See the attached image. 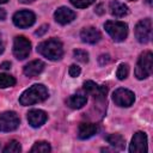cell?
<instances>
[{"instance_id": "11", "label": "cell", "mask_w": 153, "mask_h": 153, "mask_svg": "<svg viewBox=\"0 0 153 153\" xmlns=\"http://www.w3.org/2000/svg\"><path fill=\"white\" fill-rule=\"evenodd\" d=\"M84 90L96 99H104L108 94V87L104 85H97L96 82L87 80L84 82Z\"/></svg>"}, {"instance_id": "23", "label": "cell", "mask_w": 153, "mask_h": 153, "mask_svg": "<svg viewBox=\"0 0 153 153\" xmlns=\"http://www.w3.org/2000/svg\"><path fill=\"white\" fill-rule=\"evenodd\" d=\"M128 74H129V67H128V65H127V63L120 65L118 68H117V72H116L117 78H118L120 80H124V79L128 76Z\"/></svg>"}, {"instance_id": "2", "label": "cell", "mask_w": 153, "mask_h": 153, "mask_svg": "<svg viewBox=\"0 0 153 153\" xmlns=\"http://www.w3.org/2000/svg\"><path fill=\"white\" fill-rule=\"evenodd\" d=\"M37 51L49 60H60L63 55L62 43L56 38H50L37 45Z\"/></svg>"}, {"instance_id": "35", "label": "cell", "mask_w": 153, "mask_h": 153, "mask_svg": "<svg viewBox=\"0 0 153 153\" xmlns=\"http://www.w3.org/2000/svg\"><path fill=\"white\" fill-rule=\"evenodd\" d=\"M130 1H134V0H130Z\"/></svg>"}, {"instance_id": "14", "label": "cell", "mask_w": 153, "mask_h": 153, "mask_svg": "<svg viewBox=\"0 0 153 153\" xmlns=\"http://www.w3.org/2000/svg\"><path fill=\"white\" fill-rule=\"evenodd\" d=\"M80 38H81V41L85 42V43L94 44V43H97V42L100 41L102 35H100V32H99L96 27L88 26V27H85V29L81 30V32H80Z\"/></svg>"}, {"instance_id": "3", "label": "cell", "mask_w": 153, "mask_h": 153, "mask_svg": "<svg viewBox=\"0 0 153 153\" xmlns=\"http://www.w3.org/2000/svg\"><path fill=\"white\" fill-rule=\"evenodd\" d=\"M153 66V55L151 51H145L140 55L136 67H135V76L137 79H146L152 74Z\"/></svg>"}, {"instance_id": "9", "label": "cell", "mask_w": 153, "mask_h": 153, "mask_svg": "<svg viewBox=\"0 0 153 153\" xmlns=\"http://www.w3.org/2000/svg\"><path fill=\"white\" fill-rule=\"evenodd\" d=\"M35 20H36V16L31 11H27V10L18 11L13 16L14 25L18 26V27H22V29H25V27H29V26L33 25Z\"/></svg>"}, {"instance_id": "10", "label": "cell", "mask_w": 153, "mask_h": 153, "mask_svg": "<svg viewBox=\"0 0 153 153\" xmlns=\"http://www.w3.org/2000/svg\"><path fill=\"white\" fill-rule=\"evenodd\" d=\"M147 136L143 131H137L134 134L130 146H129V152L130 153H146L147 152Z\"/></svg>"}, {"instance_id": "16", "label": "cell", "mask_w": 153, "mask_h": 153, "mask_svg": "<svg viewBox=\"0 0 153 153\" xmlns=\"http://www.w3.org/2000/svg\"><path fill=\"white\" fill-rule=\"evenodd\" d=\"M44 69V62L41 60H33L31 62H29L27 65H25L23 72L26 76L29 78H35L38 74L42 73V71Z\"/></svg>"}, {"instance_id": "33", "label": "cell", "mask_w": 153, "mask_h": 153, "mask_svg": "<svg viewBox=\"0 0 153 153\" xmlns=\"http://www.w3.org/2000/svg\"><path fill=\"white\" fill-rule=\"evenodd\" d=\"M22 2H24V4H27V2H32V1H35V0H20Z\"/></svg>"}, {"instance_id": "32", "label": "cell", "mask_w": 153, "mask_h": 153, "mask_svg": "<svg viewBox=\"0 0 153 153\" xmlns=\"http://www.w3.org/2000/svg\"><path fill=\"white\" fill-rule=\"evenodd\" d=\"M4 49H5V48H4V43L0 41V54H2V53H4Z\"/></svg>"}, {"instance_id": "29", "label": "cell", "mask_w": 153, "mask_h": 153, "mask_svg": "<svg viewBox=\"0 0 153 153\" xmlns=\"http://www.w3.org/2000/svg\"><path fill=\"white\" fill-rule=\"evenodd\" d=\"M0 68H2V69H10L11 68V62H8V61L2 62L1 66H0Z\"/></svg>"}, {"instance_id": "17", "label": "cell", "mask_w": 153, "mask_h": 153, "mask_svg": "<svg viewBox=\"0 0 153 153\" xmlns=\"http://www.w3.org/2000/svg\"><path fill=\"white\" fill-rule=\"evenodd\" d=\"M109 10H110V13L115 17H124L126 14H128V7L127 5L120 2V1H111L110 5H109Z\"/></svg>"}, {"instance_id": "19", "label": "cell", "mask_w": 153, "mask_h": 153, "mask_svg": "<svg viewBox=\"0 0 153 153\" xmlns=\"http://www.w3.org/2000/svg\"><path fill=\"white\" fill-rule=\"evenodd\" d=\"M105 140H106V142L110 145V146H112V147H115L116 149H124V139L120 135V134H109V135H106L105 136Z\"/></svg>"}, {"instance_id": "5", "label": "cell", "mask_w": 153, "mask_h": 153, "mask_svg": "<svg viewBox=\"0 0 153 153\" xmlns=\"http://www.w3.org/2000/svg\"><path fill=\"white\" fill-rule=\"evenodd\" d=\"M135 37L140 43H148L152 38V20L149 18L140 20L135 26Z\"/></svg>"}, {"instance_id": "22", "label": "cell", "mask_w": 153, "mask_h": 153, "mask_svg": "<svg viewBox=\"0 0 153 153\" xmlns=\"http://www.w3.org/2000/svg\"><path fill=\"white\" fill-rule=\"evenodd\" d=\"M22 151V147H20V143L16 140H11L6 146L5 148L2 149L4 153H18Z\"/></svg>"}, {"instance_id": "6", "label": "cell", "mask_w": 153, "mask_h": 153, "mask_svg": "<svg viewBox=\"0 0 153 153\" xmlns=\"http://www.w3.org/2000/svg\"><path fill=\"white\" fill-rule=\"evenodd\" d=\"M31 51V43L24 36H17L13 42V54L18 60H24Z\"/></svg>"}, {"instance_id": "15", "label": "cell", "mask_w": 153, "mask_h": 153, "mask_svg": "<svg viewBox=\"0 0 153 153\" xmlns=\"http://www.w3.org/2000/svg\"><path fill=\"white\" fill-rule=\"evenodd\" d=\"M48 116L43 110H37V109H32L27 112V121L29 124L33 128L41 127L45 121H47Z\"/></svg>"}, {"instance_id": "4", "label": "cell", "mask_w": 153, "mask_h": 153, "mask_svg": "<svg viewBox=\"0 0 153 153\" xmlns=\"http://www.w3.org/2000/svg\"><path fill=\"white\" fill-rule=\"evenodd\" d=\"M105 31L110 35V37L116 42H122L126 39L128 35V26L123 22L118 20H108L104 24Z\"/></svg>"}, {"instance_id": "24", "label": "cell", "mask_w": 153, "mask_h": 153, "mask_svg": "<svg viewBox=\"0 0 153 153\" xmlns=\"http://www.w3.org/2000/svg\"><path fill=\"white\" fill-rule=\"evenodd\" d=\"M73 55H74V59H76L78 61H80L82 63H86L88 61V54H87V51H85L82 49H75L73 51Z\"/></svg>"}, {"instance_id": "34", "label": "cell", "mask_w": 153, "mask_h": 153, "mask_svg": "<svg viewBox=\"0 0 153 153\" xmlns=\"http://www.w3.org/2000/svg\"><path fill=\"white\" fill-rule=\"evenodd\" d=\"M8 0H0V4H6Z\"/></svg>"}, {"instance_id": "26", "label": "cell", "mask_w": 153, "mask_h": 153, "mask_svg": "<svg viewBox=\"0 0 153 153\" xmlns=\"http://www.w3.org/2000/svg\"><path fill=\"white\" fill-rule=\"evenodd\" d=\"M80 72H81V69H80V67L76 66V65H72V66L69 67V69H68V73H69V75H71L72 78L79 76V75H80Z\"/></svg>"}, {"instance_id": "7", "label": "cell", "mask_w": 153, "mask_h": 153, "mask_svg": "<svg viewBox=\"0 0 153 153\" xmlns=\"http://www.w3.org/2000/svg\"><path fill=\"white\" fill-rule=\"evenodd\" d=\"M19 126V117L14 111L0 114V131H13Z\"/></svg>"}, {"instance_id": "27", "label": "cell", "mask_w": 153, "mask_h": 153, "mask_svg": "<svg viewBox=\"0 0 153 153\" xmlns=\"http://www.w3.org/2000/svg\"><path fill=\"white\" fill-rule=\"evenodd\" d=\"M110 61H111V59H110V55H109V54H102V55L98 57V62H99V65H102V66L109 63Z\"/></svg>"}, {"instance_id": "21", "label": "cell", "mask_w": 153, "mask_h": 153, "mask_svg": "<svg viewBox=\"0 0 153 153\" xmlns=\"http://www.w3.org/2000/svg\"><path fill=\"white\" fill-rule=\"evenodd\" d=\"M16 85V79L10 75V74H5L1 73L0 74V88H6V87H11Z\"/></svg>"}, {"instance_id": "8", "label": "cell", "mask_w": 153, "mask_h": 153, "mask_svg": "<svg viewBox=\"0 0 153 153\" xmlns=\"http://www.w3.org/2000/svg\"><path fill=\"white\" fill-rule=\"evenodd\" d=\"M112 99L116 105L128 108L134 103L135 96L131 91H129L127 88H117L112 94Z\"/></svg>"}, {"instance_id": "25", "label": "cell", "mask_w": 153, "mask_h": 153, "mask_svg": "<svg viewBox=\"0 0 153 153\" xmlns=\"http://www.w3.org/2000/svg\"><path fill=\"white\" fill-rule=\"evenodd\" d=\"M71 4L78 8H84V7H87L90 6L91 4H93L96 0H69Z\"/></svg>"}, {"instance_id": "20", "label": "cell", "mask_w": 153, "mask_h": 153, "mask_svg": "<svg viewBox=\"0 0 153 153\" xmlns=\"http://www.w3.org/2000/svg\"><path fill=\"white\" fill-rule=\"evenodd\" d=\"M50 151H51V147L47 141H37L30 149V152L32 153H47Z\"/></svg>"}, {"instance_id": "18", "label": "cell", "mask_w": 153, "mask_h": 153, "mask_svg": "<svg viewBox=\"0 0 153 153\" xmlns=\"http://www.w3.org/2000/svg\"><path fill=\"white\" fill-rule=\"evenodd\" d=\"M86 103H87V98L86 96H82V94H73L66 99V104L71 109H80Z\"/></svg>"}, {"instance_id": "31", "label": "cell", "mask_w": 153, "mask_h": 153, "mask_svg": "<svg viewBox=\"0 0 153 153\" xmlns=\"http://www.w3.org/2000/svg\"><path fill=\"white\" fill-rule=\"evenodd\" d=\"M5 18H6V12H5V10L0 8V20H4Z\"/></svg>"}, {"instance_id": "13", "label": "cell", "mask_w": 153, "mask_h": 153, "mask_svg": "<svg viewBox=\"0 0 153 153\" xmlns=\"http://www.w3.org/2000/svg\"><path fill=\"white\" fill-rule=\"evenodd\" d=\"M99 128L94 123H88V122H82L78 127V137L81 140H86L92 137L98 133Z\"/></svg>"}, {"instance_id": "30", "label": "cell", "mask_w": 153, "mask_h": 153, "mask_svg": "<svg viewBox=\"0 0 153 153\" xmlns=\"http://www.w3.org/2000/svg\"><path fill=\"white\" fill-rule=\"evenodd\" d=\"M94 11H96V13H98V14H103V13L105 12V11L103 10V5H102V4H100V5H98V6L96 7V10H94Z\"/></svg>"}, {"instance_id": "28", "label": "cell", "mask_w": 153, "mask_h": 153, "mask_svg": "<svg viewBox=\"0 0 153 153\" xmlns=\"http://www.w3.org/2000/svg\"><path fill=\"white\" fill-rule=\"evenodd\" d=\"M48 29H49V26H48L47 24H43V25H41V26L38 27V30H36L35 35H36V36H43V35L48 31Z\"/></svg>"}, {"instance_id": "1", "label": "cell", "mask_w": 153, "mask_h": 153, "mask_svg": "<svg viewBox=\"0 0 153 153\" xmlns=\"http://www.w3.org/2000/svg\"><path fill=\"white\" fill-rule=\"evenodd\" d=\"M48 90L44 85L42 84H35L31 87H29L27 90H25L20 98H19V103L24 106L26 105H32L39 102H43L48 98Z\"/></svg>"}, {"instance_id": "12", "label": "cell", "mask_w": 153, "mask_h": 153, "mask_svg": "<svg viewBox=\"0 0 153 153\" xmlns=\"http://www.w3.org/2000/svg\"><path fill=\"white\" fill-rule=\"evenodd\" d=\"M54 18L59 24L66 25V24H68V23H71V22H73L75 19V12L72 11L71 8H68V7H63L62 6V7H59L55 11Z\"/></svg>"}]
</instances>
